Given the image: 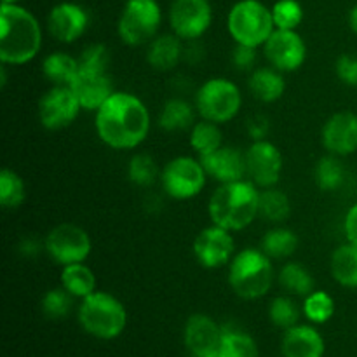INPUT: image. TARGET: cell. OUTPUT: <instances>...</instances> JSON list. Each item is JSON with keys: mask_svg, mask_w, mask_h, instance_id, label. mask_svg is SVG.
I'll return each instance as SVG.
<instances>
[{"mask_svg": "<svg viewBox=\"0 0 357 357\" xmlns=\"http://www.w3.org/2000/svg\"><path fill=\"white\" fill-rule=\"evenodd\" d=\"M98 138L114 150L138 149L150 132V112L138 96L115 91L94 112Z\"/></svg>", "mask_w": 357, "mask_h": 357, "instance_id": "6da1fadb", "label": "cell"}, {"mask_svg": "<svg viewBox=\"0 0 357 357\" xmlns=\"http://www.w3.org/2000/svg\"><path fill=\"white\" fill-rule=\"evenodd\" d=\"M42 47V30L30 10L17 3L0 7V61L21 66L35 59Z\"/></svg>", "mask_w": 357, "mask_h": 357, "instance_id": "7a4b0ae2", "label": "cell"}, {"mask_svg": "<svg viewBox=\"0 0 357 357\" xmlns=\"http://www.w3.org/2000/svg\"><path fill=\"white\" fill-rule=\"evenodd\" d=\"M258 195L260 190L250 180L220 183L208 204L211 223L230 232L248 229L258 218Z\"/></svg>", "mask_w": 357, "mask_h": 357, "instance_id": "3957f363", "label": "cell"}, {"mask_svg": "<svg viewBox=\"0 0 357 357\" xmlns=\"http://www.w3.org/2000/svg\"><path fill=\"white\" fill-rule=\"evenodd\" d=\"M275 271L272 258L260 248H244L229 264V284L243 300H260L271 291Z\"/></svg>", "mask_w": 357, "mask_h": 357, "instance_id": "277c9868", "label": "cell"}, {"mask_svg": "<svg viewBox=\"0 0 357 357\" xmlns=\"http://www.w3.org/2000/svg\"><path fill=\"white\" fill-rule=\"evenodd\" d=\"M77 319L87 335L100 340H114L128 326V310L124 303L107 291H96L86 296L77 310Z\"/></svg>", "mask_w": 357, "mask_h": 357, "instance_id": "5b68a950", "label": "cell"}, {"mask_svg": "<svg viewBox=\"0 0 357 357\" xmlns=\"http://www.w3.org/2000/svg\"><path fill=\"white\" fill-rule=\"evenodd\" d=\"M227 26L236 44L257 49L264 47L275 30L272 9L260 0H239L230 9Z\"/></svg>", "mask_w": 357, "mask_h": 357, "instance_id": "8992f818", "label": "cell"}, {"mask_svg": "<svg viewBox=\"0 0 357 357\" xmlns=\"http://www.w3.org/2000/svg\"><path fill=\"white\" fill-rule=\"evenodd\" d=\"M243 94L236 82L223 77H213L202 82L195 91V108L201 119L227 124L239 115Z\"/></svg>", "mask_w": 357, "mask_h": 357, "instance_id": "52a82bcc", "label": "cell"}, {"mask_svg": "<svg viewBox=\"0 0 357 357\" xmlns=\"http://www.w3.org/2000/svg\"><path fill=\"white\" fill-rule=\"evenodd\" d=\"M162 10L155 0H128L117 23V33L129 47L149 45L159 33Z\"/></svg>", "mask_w": 357, "mask_h": 357, "instance_id": "ba28073f", "label": "cell"}, {"mask_svg": "<svg viewBox=\"0 0 357 357\" xmlns=\"http://www.w3.org/2000/svg\"><path fill=\"white\" fill-rule=\"evenodd\" d=\"M208 178L199 157L180 155L162 167L160 187L164 194L174 201H190L204 190Z\"/></svg>", "mask_w": 357, "mask_h": 357, "instance_id": "9c48e42d", "label": "cell"}, {"mask_svg": "<svg viewBox=\"0 0 357 357\" xmlns=\"http://www.w3.org/2000/svg\"><path fill=\"white\" fill-rule=\"evenodd\" d=\"M44 246L47 257L61 267L82 264L89 258L93 250L89 234L75 223H59L49 230Z\"/></svg>", "mask_w": 357, "mask_h": 357, "instance_id": "30bf717a", "label": "cell"}, {"mask_svg": "<svg viewBox=\"0 0 357 357\" xmlns=\"http://www.w3.org/2000/svg\"><path fill=\"white\" fill-rule=\"evenodd\" d=\"M80 101L70 86H51L38 100V121L47 131H61L79 117Z\"/></svg>", "mask_w": 357, "mask_h": 357, "instance_id": "8fae6325", "label": "cell"}, {"mask_svg": "<svg viewBox=\"0 0 357 357\" xmlns=\"http://www.w3.org/2000/svg\"><path fill=\"white\" fill-rule=\"evenodd\" d=\"M232 234L234 232L215 225V223L202 229L192 244V251H194V257L199 265L209 268V271L229 267L237 253L236 239Z\"/></svg>", "mask_w": 357, "mask_h": 357, "instance_id": "7c38bea8", "label": "cell"}, {"mask_svg": "<svg viewBox=\"0 0 357 357\" xmlns=\"http://www.w3.org/2000/svg\"><path fill=\"white\" fill-rule=\"evenodd\" d=\"M248 180L258 188L278 187L281 180L284 159L278 146L268 139H257L244 152Z\"/></svg>", "mask_w": 357, "mask_h": 357, "instance_id": "4fadbf2b", "label": "cell"}, {"mask_svg": "<svg viewBox=\"0 0 357 357\" xmlns=\"http://www.w3.org/2000/svg\"><path fill=\"white\" fill-rule=\"evenodd\" d=\"M213 9L209 0H173L169 9V24L181 40H199L209 30Z\"/></svg>", "mask_w": 357, "mask_h": 357, "instance_id": "5bb4252c", "label": "cell"}, {"mask_svg": "<svg viewBox=\"0 0 357 357\" xmlns=\"http://www.w3.org/2000/svg\"><path fill=\"white\" fill-rule=\"evenodd\" d=\"M264 54L268 65L282 73L296 72L307 59V45L296 30H279L268 37L264 45Z\"/></svg>", "mask_w": 357, "mask_h": 357, "instance_id": "9a60e30c", "label": "cell"}, {"mask_svg": "<svg viewBox=\"0 0 357 357\" xmlns=\"http://www.w3.org/2000/svg\"><path fill=\"white\" fill-rule=\"evenodd\" d=\"M321 142L328 153L347 157L357 152V114L337 112L324 122L321 129Z\"/></svg>", "mask_w": 357, "mask_h": 357, "instance_id": "2e32d148", "label": "cell"}, {"mask_svg": "<svg viewBox=\"0 0 357 357\" xmlns=\"http://www.w3.org/2000/svg\"><path fill=\"white\" fill-rule=\"evenodd\" d=\"M89 26V14L82 6L61 2L51 9L47 16V30L52 38L61 44H73L86 33Z\"/></svg>", "mask_w": 357, "mask_h": 357, "instance_id": "e0dca14e", "label": "cell"}, {"mask_svg": "<svg viewBox=\"0 0 357 357\" xmlns=\"http://www.w3.org/2000/svg\"><path fill=\"white\" fill-rule=\"evenodd\" d=\"M223 328L206 314H194L187 319L183 340L192 356L218 354Z\"/></svg>", "mask_w": 357, "mask_h": 357, "instance_id": "ac0fdd59", "label": "cell"}, {"mask_svg": "<svg viewBox=\"0 0 357 357\" xmlns=\"http://www.w3.org/2000/svg\"><path fill=\"white\" fill-rule=\"evenodd\" d=\"M209 178L218 183H232V181L246 180V155L239 149L230 145L220 146L216 152L206 157H199Z\"/></svg>", "mask_w": 357, "mask_h": 357, "instance_id": "d6986e66", "label": "cell"}, {"mask_svg": "<svg viewBox=\"0 0 357 357\" xmlns=\"http://www.w3.org/2000/svg\"><path fill=\"white\" fill-rule=\"evenodd\" d=\"M80 101L82 110L98 112V108L115 93L110 72H86L79 70L70 86Z\"/></svg>", "mask_w": 357, "mask_h": 357, "instance_id": "ffe728a7", "label": "cell"}, {"mask_svg": "<svg viewBox=\"0 0 357 357\" xmlns=\"http://www.w3.org/2000/svg\"><path fill=\"white\" fill-rule=\"evenodd\" d=\"M284 357H324V338L309 324H296L284 331L281 345Z\"/></svg>", "mask_w": 357, "mask_h": 357, "instance_id": "44dd1931", "label": "cell"}, {"mask_svg": "<svg viewBox=\"0 0 357 357\" xmlns=\"http://www.w3.org/2000/svg\"><path fill=\"white\" fill-rule=\"evenodd\" d=\"M185 40L174 33L157 35L146 47V63L157 72H171L183 59Z\"/></svg>", "mask_w": 357, "mask_h": 357, "instance_id": "7402d4cb", "label": "cell"}, {"mask_svg": "<svg viewBox=\"0 0 357 357\" xmlns=\"http://www.w3.org/2000/svg\"><path fill=\"white\" fill-rule=\"evenodd\" d=\"M248 87H250L255 100H258L260 103H275L286 93L284 73L271 65L258 66L253 72H250Z\"/></svg>", "mask_w": 357, "mask_h": 357, "instance_id": "603a6c76", "label": "cell"}, {"mask_svg": "<svg viewBox=\"0 0 357 357\" xmlns=\"http://www.w3.org/2000/svg\"><path fill=\"white\" fill-rule=\"evenodd\" d=\"M195 114H197L195 105H192L185 98L173 96L160 108L157 124L162 131L167 132L185 131V129H192V126L195 124Z\"/></svg>", "mask_w": 357, "mask_h": 357, "instance_id": "cb8c5ba5", "label": "cell"}, {"mask_svg": "<svg viewBox=\"0 0 357 357\" xmlns=\"http://www.w3.org/2000/svg\"><path fill=\"white\" fill-rule=\"evenodd\" d=\"M42 73L51 82V86H72L79 73L77 56L65 51H54L42 61Z\"/></svg>", "mask_w": 357, "mask_h": 357, "instance_id": "d4e9b609", "label": "cell"}, {"mask_svg": "<svg viewBox=\"0 0 357 357\" xmlns=\"http://www.w3.org/2000/svg\"><path fill=\"white\" fill-rule=\"evenodd\" d=\"M331 278L344 288L357 289V246L345 243L331 253Z\"/></svg>", "mask_w": 357, "mask_h": 357, "instance_id": "484cf974", "label": "cell"}, {"mask_svg": "<svg viewBox=\"0 0 357 357\" xmlns=\"http://www.w3.org/2000/svg\"><path fill=\"white\" fill-rule=\"evenodd\" d=\"M298 236L288 227H274L260 241V250L272 260H286L298 250Z\"/></svg>", "mask_w": 357, "mask_h": 357, "instance_id": "4316f807", "label": "cell"}, {"mask_svg": "<svg viewBox=\"0 0 357 357\" xmlns=\"http://www.w3.org/2000/svg\"><path fill=\"white\" fill-rule=\"evenodd\" d=\"M291 201L281 188H261L260 195H258V216L260 218L279 225L291 216Z\"/></svg>", "mask_w": 357, "mask_h": 357, "instance_id": "83f0119b", "label": "cell"}, {"mask_svg": "<svg viewBox=\"0 0 357 357\" xmlns=\"http://www.w3.org/2000/svg\"><path fill=\"white\" fill-rule=\"evenodd\" d=\"M278 281L281 288L291 296H303L305 298L316 289L312 272L298 261H286L279 271Z\"/></svg>", "mask_w": 357, "mask_h": 357, "instance_id": "f1b7e54d", "label": "cell"}, {"mask_svg": "<svg viewBox=\"0 0 357 357\" xmlns=\"http://www.w3.org/2000/svg\"><path fill=\"white\" fill-rule=\"evenodd\" d=\"M61 286L73 298H86L96 291V275L86 264H72L61 268Z\"/></svg>", "mask_w": 357, "mask_h": 357, "instance_id": "f546056e", "label": "cell"}, {"mask_svg": "<svg viewBox=\"0 0 357 357\" xmlns=\"http://www.w3.org/2000/svg\"><path fill=\"white\" fill-rule=\"evenodd\" d=\"M188 143H190L192 150L197 153V157L209 155V153L216 152L220 146L225 145L220 124L206 121V119H201V121L192 126Z\"/></svg>", "mask_w": 357, "mask_h": 357, "instance_id": "4dcf8cb0", "label": "cell"}, {"mask_svg": "<svg viewBox=\"0 0 357 357\" xmlns=\"http://www.w3.org/2000/svg\"><path fill=\"white\" fill-rule=\"evenodd\" d=\"M220 357H258V345L250 333L234 326H222Z\"/></svg>", "mask_w": 357, "mask_h": 357, "instance_id": "1f68e13d", "label": "cell"}, {"mask_svg": "<svg viewBox=\"0 0 357 357\" xmlns=\"http://www.w3.org/2000/svg\"><path fill=\"white\" fill-rule=\"evenodd\" d=\"M345 181V166L337 155L321 157L314 166V183L323 192H337Z\"/></svg>", "mask_w": 357, "mask_h": 357, "instance_id": "d6a6232c", "label": "cell"}, {"mask_svg": "<svg viewBox=\"0 0 357 357\" xmlns=\"http://www.w3.org/2000/svg\"><path fill=\"white\" fill-rule=\"evenodd\" d=\"M160 171L155 159L149 153H135L128 164V178L132 185L139 188L152 187L155 181H160Z\"/></svg>", "mask_w": 357, "mask_h": 357, "instance_id": "836d02e7", "label": "cell"}, {"mask_svg": "<svg viewBox=\"0 0 357 357\" xmlns=\"http://www.w3.org/2000/svg\"><path fill=\"white\" fill-rule=\"evenodd\" d=\"M26 201V185L16 171H0V206L3 209H17Z\"/></svg>", "mask_w": 357, "mask_h": 357, "instance_id": "e575fe53", "label": "cell"}, {"mask_svg": "<svg viewBox=\"0 0 357 357\" xmlns=\"http://www.w3.org/2000/svg\"><path fill=\"white\" fill-rule=\"evenodd\" d=\"M303 314L314 324H324L335 316V300L323 289H314L303 298Z\"/></svg>", "mask_w": 357, "mask_h": 357, "instance_id": "d590c367", "label": "cell"}, {"mask_svg": "<svg viewBox=\"0 0 357 357\" xmlns=\"http://www.w3.org/2000/svg\"><path fill=\"white\" fill-rule=\"evenodd\" d=\"M268 317L271 323L279 330H289V328L296 326L300 321V309L291 298V295L275 296L268 307Z\"/></svg>", "mask_w": 357, "mask_h": 357, "instance_id": "8d00e7d4", "label": "cell"}, {"mask_svg": "<svg viewBox=\"0 0 357 357\" xmlns=\"http://www.w3.org/2000/svg\"><path fill=\"white\" fill-rule=\"evenodd\" d=\"M73 307V296L63 286L51 288L44 293L40 300V309L47 319H65Z\"/></svg>", "mask_w": 357, "mask_h": 357, "instance_id": "74e56055", "label": "cell"}, {"mask_svg": "<svg viewBox=\"0 0 357 357\" xmlns=\"http://www.w3.org/2000/svg\"><path fill=\"white\" fill-rule=\"evenodd\" d=\"M272 17L279 30H296L303 21V7L296 0H279L272 7Z\"/></svg>", "mask_w": 357, "mask_h": 357, "instance_id": "f35d334b", "label": "cell"}, {"mask_svg": "<svg viewBox=\"0 0 357 357\" xmlns=\"http://www.w3.org/2000/svg\"><path fill=\"white\" fill-rule=\"evenodd\" d=\"M77 61H79V70H86V72H108L112 56L105 44H89L79 52Z\"/></svg>", "mask_w": 357, "mask_h": 357, "instance_id": "ab89813d", "label": "cell"}, {"mask_svg": "<svg viewBox=\"0 0 357 357\" xmlns=\"http://www.w3.org/2000/svg\"><path fill=\"white\" fill-rule=\"evenodd\" d=\"M258 49L251 47V45L236 44L230 54V61H232L234 68L239 72H253L257 68V58H258Z\"/></svg>", "mask_w": 357, "mask_h": 357, "instance_id": "60d3db41", "label": "cell"}, {"mask_svg": "<svg viewBox=\"0 0 357 357\" xmlns=\"http://www.w3.org/2000/svg\"><path fill=\"white\" fill-rule=\"evenodd\" d=\"M335 73L338 80L349 87H357V56L340 54L335 61Z\"/></svg>", "mask_w": 357, "mask_h": 357, "instance_id": "b9f144b4", "label": "cell"}, {"mask_svg": "<svg viewBox=\"0 0 357 357\" xmlns=\"http://www.w3.org/2000/svg\"><path fill=\"white\" fill-rule=\"evenodd\" d=\"M16 250L21 257L31 260V258H37L42 251H45V246H44V241H40L38 237L26 236L17 243Z\"/></svg>", "mask_w": 357, "mask_h": 357, "instance_id": "7bdbcfd3", "label": "cell"}, {"mask_svg": "<svg viewBox=\"0 0 357 357\" xmlns=\"http://www.w3.org/2000/svg\"><path fill=\"white\" fill-rule=\"evenodd\" d=\"M246 129L248 135L251 136L253 142H257V139H267L268 131H271V122H268V119L265 117V115L258 114L253 115V117L248 121Z\"/></svg>", "mask_w": 357, "mask_h": 357, "instance_id": "ee69618b", "label": "cell"}, {"mask_svg": "<svg viewBox=\"0 0 357 357\" xmlns=\"http://www.w3.org/2000/svg\"><path fill=\"white\" fill-rule=\"evenodd\" d=\"M344 234L347 243L356 244L357 246V202L354 206H351V209H349L347 215H345Z\"/></svg>", "mask_w": 357, "mask_h": 357, "instance_id": "f6af8a7d", "label": "cell"}, {"mask_svg": "<svg viewBox=\"0 0 357 357\" xmlns=\"http://www.w3.org/2000/svg\"><path fill=\"white\" fill-rule=\"evenodd\" d=\"M204 56V47L201 45L199 40H188L185 44V52H183V59H187L188 63H199L201 58Z\"/></svg>", "mask_w": 357, "mask_h": 357, "instance_id": "bcb514c9", "label": "cell"}, {"mask_svg": "<svg viewBox=\"0 0 357 357\" xmlns=\"http://www.w3.org/2000/svg\"><path fill=\"white\" fill-rule=\"evenodd\" d=\"M349 26H351V30L357 35V3L352 7L351 13H349Z\"/></svg>", "mask_w": 357, "mask_h": 357, "instance_id": "7dc6e473", "label": "cell"}, {"mask_svg": "<svg viewBox=\"0 0 357 357\" xmlns=\"http://www.w3.org/2000/svg\"><path fill=\"white\" fill-rule=\"evenodd\" d=\"M20 0H2V3H17Z\"/></svg>", "mask_w": 357, "mask_h": 357, "instance_id": "c3c4849f", "label": "cell"}, {"mask_svg": "<svg viewBox=\"0 0 357 357\" xmlns=\"http://www.w3.org/2000/svg\"><path fill=\"white\" fill-rule=\"evenodd\" d=\"M192 357H220V354H209V356H192Z\"/></svg>", "mask_w": 357, "mask_h": 357, "instance_id": "681fc988", "label": "cell"}]
</instances>
